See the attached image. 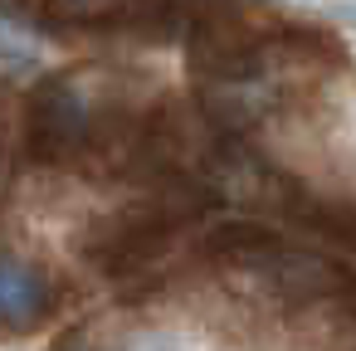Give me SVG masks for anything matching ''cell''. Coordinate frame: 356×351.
I'll use <instances>...</instances> for the list:
<instances>
[{
    "instance_id": "obj_1",
    "label": "cell",
    "mask_w": 356,
    "mask_h": 351,
    "mask_svg": "<svg viewBox=\"0 0 356 351\" xmlns=\"http://www.w3.org/2000/svg\"><path fill=\"white\" fill-rule=\"evenodd\" d=\"M54 278L25 254H0V341L30 336L54 317Z\"/></svg>"
},
{
    "instance_id": "obj_2",
    "label": "cell",
    "mask_w": 356,
    "mask_h": 351,
    "mask_svg": "<svg viewBox=\"0 0 356 351\" xmlns=\"http://www.w3.org/2000/svg\"><path fill=\"white\" fill-rule=\"evenodd\" d=\"M44 64V44L30 25H15V15H0V69L6 74H30Z\"/></svg>"
},
{
    "instance_id": "obj_3",
    "label": "cell",
    "mask_w": 356,
    "mask_h": 351,
    "mask_svg": "<svg viewBox=\"0 0 356 351\" xmlns=\"http://www.w3.org/2000/svg\"><path fill=\"white\" fill-rule=\"evenodd\" d=\"M113 351H210V341L186 327H142V332H127Z\"/></svg>"
}]
</instances>
